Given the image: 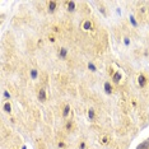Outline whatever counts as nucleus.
<instances>
[{
	"instance_id": "obj_15",
	"label": "nucleus",
	"mask_w": 149,
	"mask_h": 149,
	"mask_svg": "<svg viewBox=\"0 0 149 149\" xmlns=\"http://www.w3.org/2000/svg\"><path fill=\"white\" fill-rule=\"evenodd\" d=\"M100 143H101L102 145H107V144H108V136H107V135L101 136V138H100Z\"/></svg>"
},
{
	"instance_id": "obj_6",
	"label": "nucleus",
	"mask_w": 149,
	"mask_h": 149,
	"mask_svg": "<svg viewBox=\"0 0 149 149\" xmlns=\"http://www.w3.org/2000/svg\"><path fill=\"white\" fill-rule=\"evenodd\" d=\"M37 97H38V100L41 101V102H45L46 101V90L44 88H41V89L38 90V93H37Z\"/></svg>"
},
{
	"instance_id": "obj_1",
	"label": "nucleus",
	"mask_w": 149,
	"mask_h": 149,
	"mask_svg": "<svg viewBox=\"0 0 149 149\" xmlns=\"http://www.w3.org/2000/svg\"><path fill=\"white\" fill-rule=\"evenodd\" d=\"M138 84H139V87L144 88V87L148 84V78H147L144 74H140L138 76Z\"/></svg>"
},
{
	"instance_id": "obj_25",
	"label": "nucleus",
	"mask_w": 149,
	"mask_h": 149,
	"mask_svg": "<svg viewBox=\"0 0 149 149\" xmlns=\"http://www.w3.org/2000/svg\"><path fill=\"white\" fill-rule=\"evenodd\" d=\"M22 149H27V147H26V145H23V147H22Z\"/></svg>"
},
{
	"instance_id": "obj_23",
	"label": "nucleus",
	"mask_w": 149,
	"mask_h": 149,
	"mask_svg": "<svg viewBox=\"0 0 149 149\" xmlns=\"http://www.w3.org/2000/svg\"><path fill=\"white\" fill-rule=\"evenodd\" d=\"M100 12H102V14L106 15V12H104V9H103V8H100Z\"/></svg>"
},
{
	"instance_id": "obj_22",
	"label": "nucleus",
	"mask_w": 149,
	"mask_h": 149,
	"mask_svg": "<svg viewBox=\"0 0 149 149\" xmlns=\"http://www.w3.org/2000/svg\"><path fill=\"white\" fill-rule=\"evenodd\" d=\"M48 40H50V42H55V41H56V38H55L52 34H51V36H48Z\"/></svg>"
},
{
	"instance_id": "obj_21",
	"label": "nucleus",
	"mask_w": 149,
	"mask_h": 149,
	"mask_svg": "<svg viewBox=\"0 0 149 149\" xmlns=\"http://www.w3.org/2000/svg\"><path fill=\"white\" fill-rule=\"evenodd\" d=\"M79 149H86V141H80L79 143Z\"/></svg>"
},
{
	"instance_id": "obj_24",
	"label": "nucleus",
	"mask_w": 149,
	"mask_h": 149,
	"mask_svg": "<svg viewBox=\"0 0 149 149\" xmlns=\"http://www.w3.org/2000/svg\"><path fill=\"white\" fill-rule=\"evenodd\" d=\"M54 31H55V32H60V30L58 28V27H54Z\"/></svg>"
},
{
	"instance_id": "obj_5",
	"label": "nucleus",
	"mask_w": 149,
	"mask_h": 149,
	"mask_svg": "<svg viewBox=\"0 0 149 149\" xmlns=\"http://www.w3.org/2000/svg\"><path fill=\"white\" fill-rule=\"evenodd\" d=\"M58 56H59L60 59H66V56H68V48H65V47L59 48V51H58Z\"/></svg>"
},
{
	"instance_id": "obj_19",
	"label": "nucleus",
	"mask_w": 149,
	"mask_h": 149,
	"mask_svg": "<svg viewBox=\"0 0 149 149\" xmlns=\"http://www.w3.org/2000/svg\"><path fill=\"white\" fill-rule=\"evenodd\" d=\"M124 45L126 46V47L130 46V38H129V37H125V38H124Z\"/></svg>"
},
{
	"instance_id": "obj_20",
	"label": "nucleus",
	"mask_w": 149,
	"mask_h": 149,
	"mask_svg": "<svg viewBox=\"0 0 149 149\" xmlns=\"http://www.w3.org/2000/svg\"><path fill=\"white\" fill-rule=\"evenodd\" d=\"M58 147H59L60 149H64L66 145H65V143H64V141H59V143H58Z\"/></svg>"
},
{
	"instance_id": "obj_17",
	"label": "nucleus",
	"mask_w": 149,
	"mask_h": 149,
	"mask_svg": "<svg viewBox=\"0 0 149 149\" xmlns=\"http://www.w3.org/2000/svg\"><path fill=\"white\" fill-rule=\"evenodd\" d=\"M129 19H130V23H131V26H133V27H138V22H136V19H135L133 15H130V18H129Z\"/></svg>"
},
{
	"instance_id": "obj_11",
	"label": "nucleus",
	"mask_w": 149,
	"mask_h": 149,
	"mask_svg": "<svg viewBox=\"0 0 149 149\" xmlns=\"http://www.w3.org/2000/svg\"><path fill=\"white\" fill-rule=\"evenodd\" d=\"M30 76H31V79H32V80H36V79L38 78V70H37V69H34V68H33V69H31V70H30Z\"/></svg>"
},
{
	"instance_id": "obj_10",
	"label": "nucleus",
	"mask_w": 149,
	"mask_h": 149,
	"mask_svg": "<svg viewBox=\"0 0 149 149\" xmlns=\"http://www.w3.org/2000/svg\"><path fill=\"white\" fill-rule=\"evenodd\" d=\"M3 111L6 112V113H10V112H12V104H10L9 101H6L5 103L3 104Z\"/></svg>"
},
{
	"instance_id": "obj_9",
	"label": "nucleus",
	"mask_w": 149,
	"mask_h": 149,
	"mask_svg": "<svg viewBox=\"0 0 149 149\" xmlns=\"http://www.w3.org/2000/svg\"><path fill=\"white\" fill-rule=\"evenodd\" d=\"M83 30L84 31H89V30H92V27H93V24H92V22H90L89 19H86L84 22H83Z\"/></svg>"
},
{
	"instance_id": "obj_7",
	"label": "nucleus",
	"mask_w": 149,
	"mask_h": 149,
	"mask_svg": "<svg viewBox=\"0 0 149 149\" xmlns=\"http://www.w3.org/2000/svg\"><path fill=\"white\" fill-rule=\"evenodd\" d=\"M70 111H72V108H70V104H65L64 106V110H62V117H68L69 115H70Z\"/></svg>"
},
{
	"instance_id": "obj_4",
	"label": "nucleus",
	"mask_w": 149,
	"mask_h": 149,
	"mask_svg": "<svg viewBox=\"0 0 149 149\" xmlns=\"http://www.w3.org/2000/svg\"><path fill=\"white\" fill-rule=\"evenodd\" d=\"M121 79H122V74H121V72H115V74L112 75V82H113L115 84H119Z\"/></svg>"
},
{
	"instance_id": "obj_2",
	"label": "nucleus",
	"mask_w": 149,
	"mask_h": 149,
	"mask_svg": "<svg viewBox=\"0 0 149 149\" xmlns=\"http://www.w3.org/2000/svg\"><path fill=\"white\" fill-rule=\"evenodd\" d=\"M103 90L106 94H112V92H113V86L110 83V82H106L103 84Z\"/></svg>"
},
{
	"instance_id": "obj_3",
	"label": "nucleus",
	"mask_w": 149,
	"mask_h": 149,
	"mask_svg": "<svg viewBox=\"0 0 149 149\" xmlns=\"http://www.w3.org/2000/svg\"><path fill=\"white\" fill-rule=\"evenodd\" d=\"M58 8V3L56 1H48L47 3V12L48 13H54Z\"/></svg>"
},
{
	"instance_id": "obj_14",
	"label": "nucleus",
	"mask_w": 149,
	"mask_h": 149,
	"mask_svg": "<svg viewBox=\"0 0 149 149\" xmlns=\"http://www.w3.org/2000/svg\"><path fill=\"white\" fill-rule=\"evenodd\" d=\"M66 5H68V10L69 12H74L75 10V1H68Z\"/></svg>"
},
{
	"instance_id": "obj_13",
	"label": "nucleus",
	"mask_w": 149,
	"mask_h": 149,
	"mask_svg": "<svg viewBox=\"0 0 149 149\" xmlns=\"http://www.w3.org/2000/svg\"><path fill=\"white\" fill-rule=\"evenodd\" d=\"M136 149H149V140H145V141H143L141 144H139Z\"/></svg>"
},
{
	"instance_id": "obj_12",
	"label": "nucleus",
	"mask_w": 149,
	"mask_h": 149,
	"mask_svg": "<svg viewBox=\"0 0 149 149\" xmlns=\"http://www.w3.org/2000/svg\"><path fill=\"white\" fill-rule=\"evenodd\" d=\"M88 117H89L90 121H94V119H96V111H94L93 108H89V110H88Z\"/></svg>"
},
{
	"instance_id": "obj_16",
	"label": "nucleus",
	"mask_w": 149,
	"mask_h": 149,
	"mask_svg": "<svg viewBox=\"0 0 149 149\" xmlns=\"http://www.w3.org/2000/svg\"><path fill=\"white\" fill-rule=\"evenodd\" d=\"M88 69H89L90 72H97V68H96V65L93 64V62H88Z\"/></svg>"
},
{
	"instance_id": "obj_18",
	"label": "nucleus",
	"mask_w": 149,
	"mask_h": 149,
	"mask_svg": "<svg viewBox=\"0 0 149 149\" xmlns=\"http://www.w3.org/2000/svg\"><path fill=\"white\" fill-rule=\"evenodd\" d=\"M3 97H4V98H5V100H8V101H9V100H10V97H12V96H10V93H9V92H8V90H4V92H3Z\"/></svg>"
},
{
	"instance_id": "obj_8",
	"label": "nucleus",
	"mask_w": 149,
	"mask_h": 149,
	"mask_svg": "<svg viewBox=\"0 0 149 149\" xmlns=\"http://www.w3.org/2000/svg\"><path fill=\"white\" fill-rule=\"evenodd\" d=\"M65 129H66V131H73L74 130V121L73 120H68L66 124H65Z\"/></svg>"
}]
</instances>
